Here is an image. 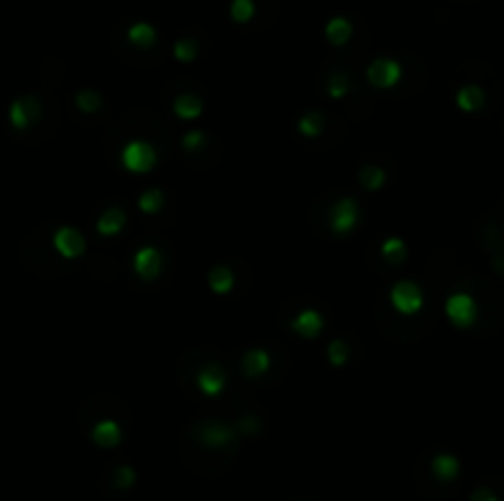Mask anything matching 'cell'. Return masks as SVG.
<instances>
[{"instance_id": "6da1fadb", "label": "cell", "mask_w": 504, "mask_h": 501, "mask_svg": "<svg viewBox=\"0 0 504 501\" xmlns=\"http://www.w3.org/2000/svg\"><path fill=\"white\" fill-rule=\"evenodd\" d=\"M445 312H448V317L458 327H470L477 317V307H475V303H472L470 295H453V298L445 303Z\"/></svg>"}, {"instance_id": "7a4b0ae2", "label": "cell", "mask_w": 504, "mask_h": 501, "mask_svg": "<svg viewBox=\"0 0 504 501\" xmlns=\"http://www.w3.org/2000/svg\"><path fill=\"white\" fill-rule=\"evenodd\" d=\"M394 305H396L398 310L406 312V315H414V312L420 310V303H423V298H420V290L414 285V283H398L396 287H394Z\"/></svg>"}, {"instance_id": "3957f363", "label": "cell", "mask_w": 504, "mask_h": 501, "mask_svg": "<svg viewBox=\"0 0 504 501\" xmlns=\"http://www.w3.org/2000/svg\"><path fill=\"white\" fill-rule=\"evenodd\" d=\"M155 163V155H153V150L148 145H143V143H130L128 147H126V165H128L130 170H146L148 165Z\"/></svg>"}, {"instance_id": "277c9868", "label": "cell", "mask_w": 504, "mask_h": 501, "mask_svg": "<svg viewBox=\"0 0 504 501\" xmlns=\"http://www.w3.org/2000/svg\"><path fill=\"white\" fill-rule=\"evenodd\" d=\"M55 243L64 256H77V254H81V248H84V238L79 236L77 231H72V229L59 231V234L55 236Z\"/></svg>"}, {"instance_id": "5b68a950", "label": "cell", "mask_w": 504, "mask_h": 501, "mask_svg": "<svg viewBox=\"0 0 504 501\" xmlns=\"http://www.w3.org/2000/svg\"><path fill=\"white\" fill-rule=\"evenodd\" d=\"M398 76V69L394 62H376L374 67L369 69V79L379 86H387L391 84L394 79Z\"/></svg>"}, {"instance_id": "8992f818", "label": "cell", "mask_w": 504, "mask_h": 501, "mask_svg": "<svg viewBox=\"0 0 504 501\" xmlns=\"http://www.w3.org/2000/svg\"><path fill=\"white\" fill-rule=\"evenodd\" d=\"M433 472H436L438 479H445V482H448V479L458 477L460 464H458V460H455V457L440 455V457H436V460H433Z\"/></svg>"}, {"instance_id": "52a82bcc", "label": "cell", "mask_w": 504, "mask_h": 501, "mask_svg": "<svg viewBox=\"0 0 504 501\" xmlns=\"http://www.w3.org/2000/svg\"><path fill=\"white\" fill-rule=\"evenodd\" d=\"M458 103L463 111H477L485 103V94H482L480 86H465L458 94Z\"/></svg>"}, {"instance_id": "ba28073f", "label": "cell", "mask_w": 504, "mask_h": 501, "mask_svg": "<svg viewBox=\"0 0 504 501\" xmlns=\"http://www.w3.org/2000/svg\"><path fill=\"white\" fill-rule=\"evenodd\" d=\"M327 34H330L332 42H342L349 34V25L345 23V20H332V23L327 25Z\"/></svg>"}, {"instance_id": "9c48e42d", "label": "cell", "mask_w": 504, "mask_h": 501, "mask_svg": "<svg viewBox=\"0 0 504 501\" xmlns=\"http://www.w3.org/2000/svg\"><path fill=\"white\" fill-rule=\"evenodd\" d=\"M130 40L140 42V45H148V42L155 40V32H153L148 25H135V28L130 30Z\"/></svg>"}, {"instance_id": "30bf717a", "label": "cell", "mask_w": 504, "mask_h": 501, "mask_svg": "<svg viewBox=\"0 0 504 501\" xmlns=\"http://www.w3.org/2000/svg\"><path fill=\"white\" fill-rule=\"evenodd\" d=\"M251 12H253L251 0H234V6H231V15H234L236 20H249Z\"/></svg>"}, {"instance_id": "8fae6325", "label": "cell", "mask_w": 504, "mask_h": 501, "mask_svg": "<svg viewBox=\"0 0 504 501\" xmlns=\"http://www.w3.org/2000/svg\"><path fill=\"white\" fill-rule=\"evenodd\" d=\"M472 501H499V499L490 489H477L475 494H472Z\"/></svg>"}]
</instances>
